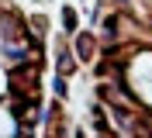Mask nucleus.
I'll use <instances>...</instances> for the list:
<instances>
[{
	"label": "nucleus",
	"mask_w": 152,
	"mask_h": 138,
	"mask_svg": "<svg viewBox=\"0 0 152 138\" xmlns=\"http://www.w3.org/2000/svg\"><path fill=\"white\" fill-rule=\"evenodd\" d=\"M62 18H66V28H69V31H73V24H76V14H73V10H66Z\"/></svg>",
	"instance_id": "1"
}]
</instances>
